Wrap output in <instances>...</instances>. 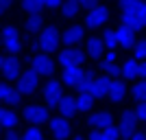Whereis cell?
Here are the masks:
<instances>
[{"mask_svg":"<svg viewBox=\"0 0 146 140\" xmlns=\"http://www.w3.org/2000/svg\"><path fill=\"white\" fill-rule=\"evenodd\" d=\"M87 140H105L103 138V131H98V129H94V131H92V136Z\"/></svg>","mask_w":146,"mask_h":140,"instance_id":"obj_39","label":"cell"},{"mask_svg":"<svg viewBox=\"0 0 146 140\" xmlns=\"http://www.w3.org/2000/svg\"><path fill=\"white\" fill-rule=\"evenodd\" d=\"M79 5L81 7H94V5H96V0H79Z\"/></svg>","mask_w":146,"mask_h":140,"instance_id":"obj_40","label":"cell"},{"mask_svg":"<svg viewBox=\"0 0 146 140\" xmlns=\"http://www.w3.org/2000/svg\"><path fill=\"white\" fill-rule=\"evenodd\" d=\"M24 118L29 123H35V125H39V123H48V107H44V105H29L24 110Z\"/></svg>","mask_w":146,"mask_h":140,"instance_id":"obj_8","label":"cell"},{"mask_svg":"<svg viewBox=\"0 0 146 140\" xmlns=\"http://www.w3.org/2000/svg\"><path fill=\"white\" fill-rule=\"evenodd\" d=\"M109 85H111V81L107 79V77H98V79L92 81V85H90V94H92L94 98H103V96H107Z\"/></svg>","mask_w":146,"mask_h":140,"instance_id":"obj_12","label":"cell"},{"mask_svg":"<svg viewBox=\"0 0 146 140\" xmlns=\"http://www.w3.org/2000/svg\"><path fill=\"white\" fill-rule=\"evenodd\" d=\"M2 44L9 53H20L22 44H20V35H18V29L15 26H5L2 31Z\"/></svg>","mask_w":146,"mask_h":140,"instance_id":"obj_5","label":"cell"},{"mask_svg":"<svg viewBox=\"0 0 146 140\" xmlns=\"http://www.w3.org/2000/svg\"><path fill=\"white\" fill-rule=\"evenodd\" d=\"M57 44H59V31L55 26H48V29H44V33L39 35V42L37 46L44 50V53H50V50L57 48Z\"/></svg>","mask_w":146,"mask_h":140,"instance_id":"obj_3","label":"cell"},{"mask_svg":"<svg viewBox=\"0 0 146 140\" xmlns=\"http://www.w3.org/2000/svg\"><path fill=\"white\" fill-rule=\"evenodd\" d=\"M7 140H24L22 136H18L15 131H11V129H7Z\"/></svg>","mask_w":146,"mask_h":140,"instance_id":"obj_38","label":"cell"},{"mask_svg":"<svg viewBox=\"0 0 146 140\" xmlns=\"http://www.w3.org/2000/svg\"><path fill=\"white\" fill-rule=\"evenodd\" d=\"M129 138L131 140H146V134H137V131H135V134H131Z\"/></svg>","mask_w":146,"mask_h":140,"instance_id":"obj_41","label":"cell"},{"mask_svg":"<svg viewBox=\"0 0 146 140\" xmlns=\"http://www.w3.org/2000/svg\"><path fill=\"white\" fill-rule=\"evenodd\" d=\"M87 123L94 129H105V127H109V125H113V118H111L109 112H96V114H90Z\"/></svg>","mask_w":146,"mask_h":140,"instance_id":"obj_13","label":"cell"},{"mask_svg":"<svg viewBox=\"0 0 146 140\" xmlns=\"http://www.w3.org/2000/svg\"><path fill=\"white\" fill-rule=\"evenodd\" d=\"M135 59H146V40L135 42Z\"/></svg>","mask_w":146,"mask_h":140,"instance_id":"obj_35","label":"cell"},{"mask_svg":"<svg viewBox=\"0 0 146 140\" xmlns=\"http://www.w3.org/2000/svg\"><path fill=\"white\" fill-rule=\"evenodd\" d=\"M63 0H44V7H48V9H57Z\"/></svg>","mask_w":146,"mask_h":140,"instance_id":"obj_37","label":"cell"},{"mask_svg":"<svg viewBox=\"0 0 146 140\" xmlns=\"http://www.w3.org/2000/svg\"><path fill=\"white\" fill-rule=\"evenodd\" d=\"M122 24L124 26H129L131 31H142L146 26V22L142 20V15H140V9L137 11H122Z\"/></svg>","mask_w":146,"mask_h":140,"instance_id":"obj_10","label":"cell"},{"mask_svg":"<svg viewBox=\"0 0 146 140\" xmlns=\"http://www.w3.org/2000/svg\"><path fill=\"white\" fill-rule=\"evenodd\" d=\"M92 105H94V96H92L90 92H79V98H76V107H79V112L92 110Z\"/></svg>","mask_w":146,"mask_h":140,"instance_id":"obj_24","label":"cell"},{"mask_svg":"<svg viewBox=\"0 0 146 140\" xmlns=\"http://www.w3.org/2000/svg\"><path fill=\"white\" fill-rule=\"evenodd\" d=\"M33 70H35L37 74L50 77V74L55 72V64H52V59H50L46 53H42V55H37L35 59H33Z\"/></svg>","mask_w":146,"mask_h":140,"instance_id":"obj_9","label":"cell"},{"mask_svg":"<svg viewBox=\"0 0 146 140\" xmlns=\"http://www.w3.org/2000/svg\"><path fill=\"white\" fill-rule=\"evenodd\" d=\"M15 125H18V116L13 114V112L2 110V107H0V127H5V129H13Z\"/></svg>","mask_w":146,"mask_h":140,"instance_id":"obj_22","label":"cell"},{"mask_svg":"<svg viewBox=\"0 0 146 140\" xmlns=\"http://www.w3.org/2000/svg\"><path fill=\"white\" fill-rule=\"evenodd\" d=\"M124 94H127V88H124V83H122V81H111L109 92H107V96H109L111 101L120 103L122 98H124Z\"/></svg>","mask_w":146,"mask_h":140,"instance_id":"obj_21","label":"cell"},{"mask_svg":"<svg viewBox=\"0 0 146 140\" xmlns=\"http://www.w3.org/2000/svg\"><path fill=\"white\" fill-rule=\"evenodd\" d=\"M107 20H109V9H107V7H100V5H94V7H90V13L85 15V24L90 26V29H98V26H103Z\"/></svg>","mask_w":146,"mask_h":140,"instance_id":"obj_1","label":"cell"},{"mask_svg":"<svg viewBox=\"0 0 146 140\" xmlns=\"http://www.w3.org/2000/svg\"><path fill=\"white\" fill-rule=\"evenodd\" d=\"M100 131H103V138H105V140H120V127L109 125V127L100 129Z\"/></svg>","mask_w":146,"mask_h":140,"instance_id":"obj_31","label":"cell"},{"mask_svg":"<svg viewBox=\"0 0 146 140\" xmlns=\"http://www.w3.org/2000/svg\"><path fill=\"white\" fill-rule=\"evenodd\" d=\"M142 7V0H122V11H137Z\"/></svg>","mask_w":146,"mask_h":140,"instance_id":"obj_34","label":"cell"},{"mask_svg":"<svg viewBox=\"0 0 146 140\" xmlns=\"http://www.w3.org/2000/svg\"><path fill=\"white\" fill-rule=\"evenodd\" d=\"M57 110L61 112V116H66V118L74 116L76 112H79V107H76V98H72V96H61Z\"/></svg>","mask_w":146,"mask_h":140,"instance_id":"obj_15","label":"cell"},{"mask_svg":"<svg viewBox=\"0 0 146 140\" xmlns=\"http://www.w3.org/2000/svg\"><path fill=\"white\" fill-rule=\"evenodd\" d=\"M140 74H142V77H144V79H146V61H144V64H142V66H140Z\"/></svg>","mask_w":146,"mask_h":140,"instance_id":"obj_44","label":"cell"},{"mask_svg":"<svg viewBox=\"0 0 146 140\" xmlns=\"http://www.w3.org/2000/svg\"><path fill=\"white\" fill-rule=\"evenodd\" d=\"M0 101H7L9 105H18L20 92L13 90V88H9V85H5V83H0Z\"/></svg>","mask_w":146,"mask_h":140,"instance_id":"obj_20","label":"cell"},{"mask_svg":"<svg viewBox=\"0 0 146 140\" xmlns=\"http://www.w3.org/2000/svg\"><path fill=\"white\" fill-rule=\"evenodd\" d=\"M79 9H81L79 0H66V2L61 5V11H63V15H66V18L76 15V13H79Z\"/></svg>","mask_w":146,"mask_h":140,"instance_id":"obj_25","label":"cell"},{"mask_svg":"<svg viewBox=\"0 0 146 140\" xmlns=\"http://www.w3.org/2000/svg\"><path fill=\"white\" fill-rule=\"evenodd\" d=\"M2 66H5V57H0V72H2Z\"/></svg>","mask_w":146,"mask_h":140,"instance_id":"obj_45","label":"cell"},{"mask_svg":"<svg viewBox=\"0 0 146 140\" xmlns=\"http://www.w3.org/2000/svg\"><path fill=\"white\" fill-rule=\"evenodd\" d=\"M129 140H131V138H129Z\"/></svg>","mask_w":146,"mask_h":140,"instance_id":"obj_48","label":"cell"},{"mask_svg":"<svg viewBox=\"0 0 146 140\" xmlns=\"http://www.w3.org/2000/svg\"><path fill=\"white\" fill-rule=\"evenodd\" d=\"M74 140H83V138H81V136H76V138H74Z\"/></svg>","mask_w":146,"mask_h":140,"instance_id":"obj_46","label":"cell"},{"mask_svg":"<svg viewBox=\"0 0 146 140\" xmlns=\"http://www.w3.org/2000/svg\"><path fill=\"white\" fill-rule=\"evenodd\" d=\"M37 77L39 74L31 68V70H26L24 74H20V79H18V92L20 94H33L37 88Z\"/></svg>","mask_w":146,"mask_h":140,"instance_id":"obj_4","label":"cell"},{"mask_svg":"<svg viewBox=\"0 0 146 140\" xmlns=\"http://www.w3.org/2000/svg\"><path fill=\"white\" fill-rule=\"evenodd\" d=\"M0 13H2V11H0Z\"/></svg>","mask_w":146,"mask_h":140,"instance_id":"obj_47","label":"cell"},{"mask_svg":"<svg viewBox=\"0 0 146 140\" xmlns=\"http://www.w3.org/2000/svg\"><path fill=\"white\" fill-rule=\"evenodd\" d=\"M135 127H137V116L135 112H124L120 118V136L129 138L131 134H135Z\"/></svg>","mask_w":146,"mask_h":140,"instance_id":"obj_11","label":"cell"},{"mask_svg":"<svg viewBox=\"0 0 146 140\" xmlns=\"http://www.w3.org/2000/svg\"><path fill=\"white\" fill-rule=\"evenodd\" d=\"M92 81H94V74L85 70V72H83V77H81V81L76 83V90H79V92H90Z\"/></svg>","mask_w":146,"mask_h":140,"instance_id":"obj_29","label":"cell"},{"mask_svg":"<svg viewBox=\"0 0 146 140\" xmlns=\"http://www.w3.org/2000/svg\"><path fill=\"white\" fill-rule=\"evenodd\" d=\"M133 96L137 101H146V81H140L133 85Z\"/></svg>","mask_w":146,"mask_h":140,"instance_id":"obj_32","label":"cell"},{"mask_svg":"<svg viewBox=\"0 0 146 140\" xmlns=\"http://www.w3.org/2000/svg\"><path fill=\"white\" fill-rule=\"evenodd\" d=\"M85 57L87 55L83 53V50L70 46V48H66V50H61V53H59V64L63 68H68V66H81V64L85 61Z\"/></svg>","mask_w":146,"mask_h":140,"instance_id":"obj_2","label":"cell"},{"mask_svg":"<svg viewBox=\"0 0 146 140\" xmlns=\"http://www.w3.org/2000/svg\"><path fill=\"white\" fill-rule=\"evenodd\" d=\"M103 42H105L107 48H113V50H116V46H118V33L113 29L105 31V33H103Z\"/></svg>","mask_w":146,"mask_h":140,"instance_id":"obj_27","label":"cell"},{"mask_svg":"<svg viewBox=\"0 0 146 140\" xmlns=\"http://www.w3.org/2000/svg\"><path fill=\"white\" fill-rule=\"evenodd\" d=\"M42 24H44V18L39 15V13H31L29 18H26V29H29V31L42 29Z\"/></svg>","mask_w":146,"mask_h":140,"instance_id":"obj_28","label":"cell"},{"mask_svg":"<svg viewBox=\"0 0 146 140\" xmlns=\"http://www.w3.org/2000/svg\"><path fill=\"white\" fill-rule=\"evenodd\" d=\"M44 96H46V105L48 107H57L61 98V83L55 79H50L48 83L44 85Z\"/></svg>","mask_w":146,"mask_h":140,"instance_id":"obj_7","label":"cell"},{"mask_svg":"<svg viewBox=\"0 0 146 140\" xmlns=\"http://www.w3.org/2000/svg\"><path fill=\"white\" fill-rule=\"evenodd\" d=\"M48 127H50V134L55 136V140H66L70 136V123L66 121V116L63 118H50L48 121Z\"/></svg>","mask_w":146,"mask_h":140,"instance_id":"obj_6","label":"cell"},{"mask_svg":"<svg viewBox=\"0 0 146 140\" xmlns=\"http://www.w3.org/2000/svg\"><path fill=\"white\" fill-rule=\"evenodd\" d=\"M122 74H124L127 79H135V77L140 74V64H137V59H127V61H124Z\"/></svg>","mask_w":146,"mask_h":140,"instance_id":"obj_23","label":"cell"},{"mask_svg":"<svg viewBox=\"0 0 146 140\" xmlns=\"http://www.w3.org/2000/svg\"><path fill=\"white\" fill-rule=\"evenodd\" d=\"M140 15H142V20L146 22V0L142 2V7H140Z\"/></svg>","mask_w":146,"mask_h":140,"instance_id":"obj_43","label":"cell"},{"mask_svg":"<svg viewBox=\"0 0 146 140\" xmlns=\"http://www.w3.org/2000/svg\"><path fill=\"white\" fill-rule=\"evenodd\" d=\"M118 33V44L120 46H124V48H131V46H135V31H131L129 26L122 24L120 29L116 31Z\"/></svg>","mask_w":146,"mask_h":140,"instance_id":"obj_16","label":"cell"},{"mask_svg":"<svg viewBox=\"0 0 146 140\" xmlns=\"http://www.w3.org/2000/svg\"><path fill=\"white\" fill-rule=\"evenodd\" d=\"M100 68H103L107 74H111V77H116V74L122 72V68H118L116 61H109V59H103V61H100Z\"/></svg>","mask_w":146,"mask_h":140,"instance_id":"obj_30","label":"cell"},{"mask_svg":"<svg viewBox=\"0 0 146 140\" xmlns=\"http://www.w3.org/2000/svg\"><path fill=\"white\" fill-rule=\"evenodd\" d=\"M105 59H109V61H116V50H113V48H109V53L105 55Z\"/></svg>","mask_w":146,"mask_h":140,"instance_id":"obj_42","label":"cell"},{"mask_svg":"<svg viewBox=\"0 0 146 140\" xmlns=\"http://www.w3.org/2000/svg\"><path fill=\"white\" fill-rule=\"evenodd\" d=\"M44 7V0H22V9L26 13H39Z\"/></svg>","mask_w":146,"mask_h":140,"instance_id":"obj_26","label":"cell"},{"mask_svg":"<svg viewBox=\"0 0 146 140\" xmlns=\"http://www.w3.org/2000/svg\"><path fill=\"white\" fill-rule=\"evenodd\" d=\"M105 53V42L103 37H92L90 42H87V55L92 57V59H100Z\"/></svg>","mask_w":146,"mask_h":140,"instance_id":"obj_18","label":"cell"},{"mask_svg":"<svg viewBox=\"0 0 146 140\" xmlns=\"http://www.w3.org/2000/svg\"><path fill=\"white\" fill-rule=\"evenodd\" d=\"M83 26H70V29L63 33V42L68 44V46H76V44H81V40H83Z\"/></svg>","mask_w":146,"mask_h":140,"instance_id":"obj_19","label":"cell"},{"mask_svg":"<svg viewBox=\"0 0 146 140\" xmlns=\"http://www.w3.org/2000/svg\"><path fill=\"white\" fill-rule=\"evenodd\" d=\"M22 138H24V140H46V138H44V134H42V131H39L37 127H31V129H26Z\"/></svg>","mask_w":146,"mask_h":140,"instance_id":"obj_33","label":"cell"},{"mask_svg":"<svg viewBox=\"0 0 146 140\" xmlns=\"http://www.w3.org/2000/svg\"><path fill=\"white\" fill-rule=\"evenodd\" d=\"M2 74L7 77V81L20 79V61L15 59V57H7L5 66H2Z\"/></svg>","mask_w":146,"mask_h":140,"instance_id":"obj_14","label":"cell"},{"mask_svg":"<svg viewBox=\"0 0 146 140\" xmlns=\"http://www.w3.org/2000/svg\"><path fill=\"white\" fill-rule=\"evenodd\" d=\"M135 116H137V121H144L146 123V101H140L137 110H135Z\"/></svg>","mask_w":146,"mask_h":140,"instance_id":"obj_36","label":"cell"},{"mask_svg":"<svg viewBox=\"0 0 146 140\" xmlns=\"http://www.w3.org/2000/svg\"><path fill=\"white\" fill-rule=\"evenodd\" d=\"M83 72H85V70H81V66H68L66 70H63V83L66 85H76L81 81V77H83Z\"/></svg>","mask_w":146,"mask_h":140,"instance_id":"obj_17","label":"cell"}]
</instances>
